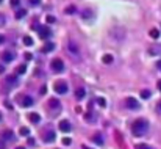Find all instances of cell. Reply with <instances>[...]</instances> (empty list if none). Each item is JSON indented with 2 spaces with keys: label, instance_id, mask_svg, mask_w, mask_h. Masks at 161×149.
<instances>
[{
  "label": "cell",
  "instance_id": "obj_1",
  "mask_svg": "<svg viewBox=\"0 0 161 149\" xmlns=\"http://www.w3.org/2000/svg\"><path fill=\"white\" fill-rule=\"evenodd\" d=\"M147 130H149V121L144 119V118L136 119L132 126V133L135 137H143V135L147 133Z\"/></svg>",
  "mask_w": 161,
  "mask_h": 149
},
{
  "label": "cell",
  "instance_id": "obj_2",
  "mask_svg": "<svg viewBox=\"0 0 161 149\" xmlns=\"http://www.w3.org/2000/svg\"><path fill=\"white\" fill-rule=\"evenodd\" d=\"M50 68H52V71H55V72H63L64 71L63 60H61V58H53L52 63H50Z\"/></svg>",
  "mask_w": 161,
  "mask_h": 149
},
{
  "label": "cell",
  "instance_id": "obj_3",
  "mask_svg": "<svg viewBox=\"0 0 161 149\" xmlns=\"http://www.w3.org/2000/svg\"><path fill=\"white\" fill-rule=\"evenodd\" d=\"M38 33H39V38H41V39H49V38L52 36L50 28H49V27H45V25H39V27H38Z\"/></svg>",
  "mask_w": 161,
  "mask_h": 149
},
{
  "label": "cell",
  "instance_id": "obj_4",
  "mask_svg": "<svg viewBox=\"0 0 161 149\" xmlns=\"http://www.w3.org/2000/svg\"><path fill=\"white\" fill-rule=\"evenodd\" d=\"M55 91H56L58 94H66L67 91H69L67 83H66V82H63V80H58V82L55 83Z\"/></svg>",
  "mask_w": 161,
  "mask_h": 149
},
{
  "label": "cell",
  "instance_id": "obj_5",
  "mask_svg": "<svg viewBox=\"0 0 161 149\" xmlns=\"http://www.w3.org/2000/svg\"><path fill=\"white\" fill-rule=\"evenodd\" d=\"M125 104H127V108H130V110H138V108H141L139 102H138L135 97H127Z\"/></svg>",
  "mask_w": 161,
  "mask_h": 149
},
{
  "label": "cell",
  "instance_id": "obj_6",
  "mask_svg": "<svg viewBox=\"0 0 161 149\" xmlns=\"http://www.w3.org/2000/svg\"><path fill=\"white\" fill-rule=\"evenodd\" d=\"M2 60H3V61H5V63H10V61H13V60H14V53L11 52V50H5V52L2 53Z\"/></svg>",
  "mask_w": 161,
  "mask_h": 149
},
{
  "label": "cell",
  "instance_id": "obj_7",
  "mask_svg": "<svg viewBox=\"0 0 161 149\" xmlns=\"http://www.w3.org/2000/svg\"><path fill=\"white\" fill-rule=\"evenodd\" d=\"M42 138H44L45 143H50V141L55 140V132H53V130H47V132L44 133V137H42Z\"/></svg>",
  "mask_w": 161,
  "mask_h": 149
},
{
  "label": "cell",
  "instance_id": "obj_8",
  "mask_svg": "<svg viewBox=\"0 0 161 149\" xmlns=\"http://www.w3.org/2000/svg\"><path fill=\"white\" fill-rule=\"evenodd\" d=\"M71 129H72V126L69 121H61L60 123V130H63V132H71Z\"/></svg>",
  "mask_w": 161,
  "mask_h": 149
},
{
  "label": "cell",
  "instance_id": "obj_9",
  "mask_svg": "<svg viewBox=\"0 0 161 149\" xmlns=\"http://www.w3.org/2000/svg\"><path fill=\"white\" fill-rule=\"evenodd\" d=\"M85 96H86V90H85V88H77V90H75V97L78 99V101L85 99Z\"/></svg>",
  "mask_w": 161,
  "mask_h": 149
},
{
  "label": "cell",
  "instance_id": "obj_10",
  "mask_svg": "<svg viewBox=\"0 0 161 149\" xmlns=\"http://www.w3.org/2000/svg\"><path fill=\"white\" fill-rule=\"evenodd\" d=\"M149 53H152V55H161V44L150 47V50H149Z\"/></svg>",
  "mask_w": 161,
  "mask_h": 149
},
{
  "label": "cell",
  "instance_id": "obj_11",
  "mask_svg": "<svg viewBox=\"0 0 161 149\" xmlns=\"http://www.w3.org/2000/svg\"><path fill=\"white\" fill-rule=\"evenodd\" d=\"M53 49H55V44H53V43H45L44 47H42V52L44 53H49V52H52Z\"/></svg>",
  "mask_w": 161,
  "mask_h": 149
},
{
  "label": "cell",
  "instance_id": "obj_12",
  "mask_svg": "<svg viewBox=\"0 0 161 149\" xmlns=\"http://www.w3.org/2000/svg\"><path fill=\"white\" fill-rule=\"evenodd\" d=\"M28 119L32 121V123L36 124V123H39V121H41V116H39L38 113H30V115H28Z\"/></svg>",
  "mask_w": 161,
  "mask_h": 149
},
{
  "label": "cell",
  "instance_id": "obj_13",
  "mask_svg": "<svg viewBox=\"0 0 161 149\" xmlns=\"http://www.w3.org/2000/svg\"><path fill=\"white\" fill-rule=\"evenodd\" d=\"M27 16V8H19L16 11V19H22Z\"/></svg>",
  "mask_w": 161,
  "mask_h": 149
},
{
  "label": "cell",
  "instance_id": "obj_14",
  "mask_svg": "<svg viewBox=\"0 0 161 149\" xmlns=\"http://www.w3.org/2000/svg\"><path fill=\"white\" fill-rule=\"evenodd\" d=\"M67 49H69V50H71L72 53H78V46H77L75 43H72V41L67 44Z\"/></svg>",
  "mask_w": 161,
  "mask_h": 149
},
{
  "label": "cell",
  "instance_id": "obj_15",
  "mask_svg": "<svg viewBox=\"0 0 161 149\" xmlns=\"http://www.w3.org/2000/svg\"><path fill=\"white\" fill-rule=\"evenodd\" d=\"M22 105H24V107H30V105H33V99L30 97V96H25L24 99H22Z\"/></svg>",
  "mask_w": 161,
  "mask_h": 149
},
{
  "label": "cell",
  "instance_id": "obj_16",
  "mask_svg": "<svg viewBox=\"0 0 161 149\" xmlns=\"http://www.w3.org/2000/svg\"><path fill=\"white\" fill-rule=\"evenodd\" d=\"M92 140L97 144H103V141H105V140H103V137H102V133H95V135L92 137Z\"/></svg>",
  "mask_w": 161,
  "mask_h": 149
},
{
  "label": "cell",
  "instance_id": "obj_17",
  "mask_svg": "<svg viewBox=\"0 0 161 149\" xmlns=\"http://www.w3.org/2000/svg\"><path fill=\"white\" fill-rule=\"evenodd\" d=\"M102 61L105 63V64H110V63H113V55H110V53H106V55H103V57H102Z\"/></svg>",
  "mask_w": 161,
  "mask_h": 149
},
{
  "label": "cell",
  "instance_id": "obj_18",
  "mask_svg": "<svg viewBox=\"0 0 161 149\" xmlns=\"http://www.w3.org/2000/svg\"><path fill=\"white\" fill-rule=\"evenodd\" d=\"M64 13L66 14H74V13H77V6L75 5H69L66 10H64Z\"/></svg>",
  "mask_w": 161,
  "mask_h": 149
},
{
  "label": "cell",
  "instance_id": "obj_19",
  "mask_svg": "<svg viewBox=\"0 0 161 149\" xmlns=\"http://www.w3.org/2000/svg\"><path fill=\"white\" fill-rule=\"evenodd\" d=\"M49 105L53 107V108H60V107H61V104H60V101H58V99H50Z\"/></svg>",
  "mask_w": 161,
  "mask_h": 149
},
{
  "label": "cell",
  "instance_id": "obj_20",
  "mask_svg": "<svg viewBox=\"0 0 161 149\" xmlns=\"http://www.w3.org/2000/svg\"><path fill=\"white\" fill-rule=\"evenodd\" d=\"M150 36L153 38V39H158V38H160V32H158V28H152V30H150Z\"/></svg>",
  "mask_w": 161,
  "mask_h": 149
},
{
  "label": "cell",
  "instance_id": "obj_21",
  "mask_svg": "<svg viewBox=\"0 0 161 149\" xmlns=\"http://www.w3.org/2000/svg\"><path fill=\"white\" fill-rule=\"evenodd\" d=\"M6 82H8L10 85H16V83H17V77H14V75H10V77H6Z\"/></svg>",
  "mask_w": 161,
  "mask_h": 149
},
{
  "label": "cell",
  "instance_id": "obj_22",
  "mask_svg": "<svg viewBox=\"0 0 161 149\" xmlns=\"http://www.w3.org/2000/svg\"><path fill=\"white\" fill-rule=\"evenodd\" d=\"M150 96H152V93L149 90H143V91H141V97H143V99H149Z\"/></svg>",
  "mask_w": 161,
  "mask_h": 149
},
{
  "label": "cell",
  "instance_id": "obj_23",
  "mask_svg": "<svg viewBox=\"0 0 161 149\" xmlns=\"http://www.w3.org/2000/svg\"><path fill=\"white\" fill-rule=\"evenodd\" d=\"M2 137H3V140H11L14 135H13V132H11V130H6V132H3Z\"/></svg>",
  "mask_w": 161,
  "mask_h": 149
},
{
  "label": "cell",
  "instance_id": "obj_24",
  "mask_svg": "<svg viewBox=\"0 0 161 149\" xmlns=\"http://www.w3.org/2000/svg\"><path fill=\"white\" fill-rule=\"evenodd\" d=\"M24 44L25 46H33V38L32 36H24Z\"/></svg>",
  "mask_w": 161,
  "mask_h": 149
},
{
  "label": "cell",
  "instance_id": "obj_25",
  "mask_svg": "<svg viewBox=\"0 0 161 149\" xmlns=\"http://www.w3.org/2000/svg\"><path fill=\"white\" fill-rule=\"evenodd\" d=\"M136 149H153V148L145 144V143H141V144H136Z\"/></svg>",
  "mask_w": 161,
  "mask_h": 149
},
{
  "label": "cell",
  "instance_id": "obj_26",
  "mask_svg": "<svg viewBox=\"0 0 161 149\" xmlns=\"http://www.w3.org/2000/svg\"><path fill=\"white\" fill-rule=\"evenodd\" d=\"M25 71H27V66H25V64H21V66L17 68V74H25Z\"/></svg>",
  "mask_w": 161,
  "mask_h": 149
},
{
  "label": "cell",
  "instance_id": "obj_27",
  "mask_svg": "<svg viewBox=\"0 0 161 149\" xmlns=\"http://www.w3.org/2000/svg\"><path fill=\"white\" fill-rule=\"evenodd\" d=\"M19 132H21V135H24V137H27L30 133V130L27 127H21V130H19Z\"/></svg>",
  "mask_w": 161,
  "mask_h": 149
},
{
  "label": "cell",
  "instance_id": "obj_28",
  "mask_svg": "<svg viewBox=\"0 0 161 149\" xmlns=\"http://www.w3.org/2000/svg\"><path fill=\"white\" fill-rule=\"evenodd\" d=\"M97 104L102 105V107H105V105H106V101H105L103 97H99V99H97Z\"/></svg>",
  "mask_w": 161,
  "mask_h": 149
},
{
  "label": "cell",
  "instance_id": "obj_29",
  "mask_svg": "<svg viewBox=\"0 0 161 149\" xmlns=\"http://www.w3.org/2000/svg\"><path fill=\"white\" fill-rule=\"evenodd\" d=\"M24 58H25V60H32V58H33V55H32L30 52H25V53H24Z\"/></svg>",
  "mask_w": 161,
  "mask_h": 149
},
{
  "label": "cell",
  "instance_id": "obj_30",
  "mask_svg": "<svg viewBox=\"0 0 161 149\" xmlns=\"http://www.w3.org/2000/svg\"><path fill=\"white\" fill-rule=\"evenodd\" d=\"M3 25H5V16L0 13V27H3Z\"/></svg>",
  "mask_w": 161,
  "mask_h": 149
},
{
  "label": "cell",
  "instance_id": "obj_31",
  "mask_svg": "<svg viewBox=\"0 0 161 149\" xmlns=\"http://www.w3.org/2000/svg\"><path fill=\"white\" fill-rule=\"evenodd\" d=\"M55 21H56V19L53 17V16H47V24H53Z\"/></svg>",
  "mask_w": 161,
  "mask_h": 149
},
{
  "label": "cell",
  "instance_id": "obj_32",
  "mask_svg": "<svg viewBox=\"0 0 161 149\" xmlns=\"http://www.w3.org/2000/svg\"><path fill=\"white\" fill-rule=\"evenodd\" d=\"M72 140L71 138H63V144H71Z\"/></svg>",
  "mask_w": 161,
  "mask_h": 149
},
{
  "label": "cell",
  "instance_id": "obj_33",
  "mask_svg": "<svg viewBox=\"0 0 161 149\" xmlns=\"http://www.w3.org/2000/svg\"><path fill=\"white\" fill-rule=\"evenodd\" d=\"M30 3H32V5H39L41 3V0H28Z\"/></svg>",
  "mask_w": 161,
  "mask_h": 149
},
{
  "label": "cell",
  "instance_id": "obj_34",
  "mask_svg": "<svg viewBox=\"0 0 161 149\" xmlns=\"http://www.w3.org/2000/svg\"><path fill=\"white\" fill-rule=\"evenodd\" d=\"M19 2H21V0H11V5H13V6H19Z\"/></svg>",
  "mask_w": 161,
  "mask_h": 149
},
{
  "label": "cell",
  "instance_id": "obj_35",
  "mask_svg": "<svg viewBox=\"0 0 161 149\" xmlns=\"http://www.w3.org/2000/svg\"><path fill=\"white\" fill-rule=\"evenodd\" d=\"M156 68H158V69L161 71V60H158V61H156Z\"/></svg>",
  "mask_w": 161,
  "mask_h": 149
},
{
  "label": "cell",
  "instance_id": "obj_36",
  "mask_svg": "<svg viewBox=\"0 0 161 149\" xmlns=\"http://www.w3.org/2000/svg\"><path fill=\"white\" fill-rule=\"evenodd\" d=\"M156 108H158V112H160V113H161V101H160V102H158V105H156Z\"/></svg>",
  "mask_w": 161,
  "mask_h": 149
},
{
  "label": "cell",
  "instance_id": "obj_37",
  "mask_svg": "<svg viewBox=\"0 0 161 149\" xmlns=\"http://www.w3.org/2000/svg\"><path fill=\"white\" fill-rule=\"evenodd\" d=\"M3 72H5V68H3L2 64H0V74H3Z\"/></svg>",
  "mask_w": 161,
  "mask_h": 149
},
{
  "label": "cell",
  "instance_id": "obj_38",
  "mask_svg": "<svg viewBox=\"0 0 161 149\" xmlns=\"http://www.w3.org/2000/svg\"><path fill=\"white\" fill-rule=\"evenodd\" d=\"M3 41H5V38H3L2 35H0V44H2V43H3Z\"/></svg>",
  "mask_w": 161,
  "mask_h": 149
},
{
  "label": "cell",
  "instance_id": "obj_39",
  "mask_svg": "<svg viewBox=\"0 0 161 149\" xmlns=\"http://www.w3.org/2000/svg\"><path fill=\"white\" fill-rule=\"evenodd\" d=\"M158 88H160V90H161V80H160V82H158Z\"/></svg>",
  "mask_w": 161,
  "mask_h": 149
},
{
  "label": "cell",
  "instance_id": "obj_40",
  "mask_svg": "<svg viewBox=\"0 0 161 149\" xmlns=\"http://www.w3.org/2000/svg\"><path fill=\"white\" fill-rule=\"evenodd\" d=\"M83 149H91V148H88V146H83Z\"/></svg>",
  "mask_w": 161,
  "mask_h": 149
},
{
  "label": "cell",
  "instance_id": "obj_41",
  "mask_svg": "<svg viewBox=\"0 0 161 149\" xmlns=\"http://www.w3.org/2000/svg\"><path fill=\"white\" fill-rule=\"evenodd\" d=\"M17 149H25V148H17Z\"/></svg>",
  "mask_w": 161,
  "mask_h": 149
},
{
  "label": "cell",
  "instance_id": "obj_42",
  "mask_svg": "<svg viewBox=\"0 0 161 149\" xmlns=\"http://www.w3.org/2000/svg\"><path fill=\"white\" fill-rule=\"evenodd\" d=\"M2 2H3V0H0V3H2Z\"/></svg>",
  "mask_w": 161,
  "mask_h": 149
}]
</instances>
